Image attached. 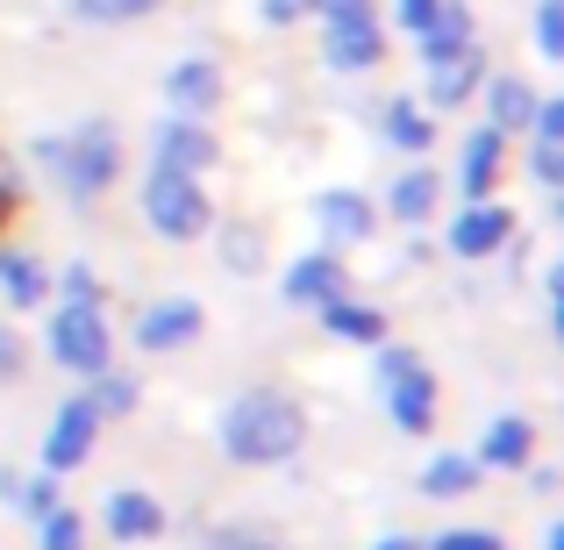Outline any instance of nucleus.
Masks as SVG:
<instances>
[{
    "label": "nucleus",
    "mask_w": 564,
    "mask_h": 550,
    "mask_svg": "<svg viewBox=\"0 0 564 550\" xmlns=\"http://www.w3.org/2000/svg\"><path fill=\"white\" fill-rule=\"evenodd\" d=\"M301 14H315V0H264V22H301Z\"/></svg>",
    "instance_id": "nucleus-35"
},
{
    "label": "nucleus",
    "mask_w": 564,
    "mask_h": 550,
    "mask_svg": "<svg viewBox=\"0 0 564 550\" xmlns=\"http://www.w3.org/2000/svg\"><path fill=\"white\" fill-rule=\"evenodd\" d=\"M221 265H229V272H258L264 265V229L229 222V229H221Z\"/></svg>",
    "instance_id": "nucleus-25"
},
{
    "label": "nucleus",
    "mask_w": 564,
    "mask_h": 550,
    "mask_svg": "<svg viewBox=\"0 0 564 550\" xmlns=\"http://www.w3.org/2000/svg\"><path fill=\"white\" fill-rule=\"evenodd\" d=\"M94 436H100V414L94 400H65V408L51 414V429H43V472H79L86 457H94Z\"/></svg>",
    "instance_id": "nucleus-6"
},
{
    "label": "nucleus",
    "mask_w": 564,
    "mask_h": 550,
    "mask_svg": "<svg viewBox=\"0 0 564 550\" xmlns=\"http://www.w3.org/2000/svg\"><path fill=\"white\" fill-rule=\"evenodd\" d=\"M57 293H65V301H94L100 308V272H94V265H65V272H57Z\"/></svg>",
    "instance_id": "nucleus-30"
},
{
    "label": "nucleus",
    "mask_w": 564,
    "mask_h": 550,
    "mask_svg": "<svg viewBox=\"0 0 564 550\" xmlns=\"http://www.w3.org/2000/svg\"><path fill=\"white\" fill-rule=\"evenodd\" d=\"M79 14H94V22H137V14H151L158 0H72Z\"/></svg>",
    "instance_id": "nucleus-29"
},
{
    "label": "nucleus",
    "mask_w": 564,
    "mask_h": 550,
    "mask_svg": "<svg viewBox=\"0 0 564 550\" xmlns=\"http://www.w3.org/2000/svg\"><path fill=\"white\" fill-rule=\"evenodd\" d=\"M429 550H500V537H494V529H443Z\"/></svg>",
    "instance_id": "nucleus-33"
},
{
    "label": "nucleus",
    "mask_w": 564,
    "mask_h": 550,
    "mask_svg": "<svg viewBox=\"0 0 564 550\" xmlns=\"http://www.w3.org/2000/svg\"><path fill=\"white\" fill-rule=\"evenodd\" d=\"M151 158L165 172H193V180H200L207 165H215V137H207L200 122H180V115H165V122H158V137H151Z\"/></svg>",
    "instance_id": "nucleus-9"
},
{
    "label": "nucleus",
    "mask_w": 564,
    "mask_h": 550,
    "mask_svg": "<svg viewBox=\"0 0 564 550\" xmlns=\"http://www.w3.org/2000/svg\"><path fill=\"white\" fill-rule=\"evenodd\" d=\"M536 51L543 57H564V8H557V0H543V8H536Z\"/></svg>",
    "instance_id": "nucleus-31"
},
{
    "label": "nucleus",
    "mask_w": 564,
    "mask_h": 550,
    "mask_svg": "<svg viewBox=\"0 0 564 550\" xmlns=\"http://www.w3.org/2000/svg\"><path fill=\"white\" fill-rule=\"evenodd\" d=\"M0 293H8L14 308H43L51 301V272H43L36 258H22V250H0Z\"/></svg>",
    "instance_id": "nucleus-21"
},
{
    "label": "nucleus",
    "mask_w": 564,
    "mask_h": 550,
    "mask_svg": "<svg viewBox=\"0 0 564 550\" xmlns=\"http://www.w3.org/2000/svg\"><path fill=\"white\" fill-rule=\"evenodd\" d=\"M8 207H14V193H8V186H0V222H8Z\"/></svg>",
    "instance_id": "nucleus-39"
},
{
    "label": "nucleus",
    "mask_w": 564,
    "mask_h": 550,
    "mask_svg": "<svg viewBox=\"0 0 564 550\" xmlns=\"http://www.w3.org/2000/svg\"><path fill=\"white\" fill-rule=\"evenodd\" d=\"M386 137H393V143H400V151H408V158H422L429 143H436V122H429V115H422V100L393 94V100H386Z\"/></svg>",
    "instance_id": "nucleus-23"
},
{
    "label": "nucleus",
    "mask_w": 564,
    "mask_h": 550,
    "mask_svg": "<svg viewBox=\"0 0 564 550\" xmlns=\"http://www.w3.org/2000/svg\"><path fill=\"white\" fill-rule=\"evenodd\" d=\"M529 451H536V429H529L522 414H500V422L486 429V443H479V472H522Z\"/></svg>",
    "instance_id": "nucleus-15"
},
{
    "label": "nucleus",
    "mask_w": 564,
    "mask_h": 550,
    "mask_svg": "<svg viewBox=\"0 0 564 550\" xmlns=\"http://www.w3.org/2000/svg\"><path fill=\"white\" fill-rule=\"evenodd\" d=\"M43 344H51V358L65 365V371H100V365H108V344H115V336H108V322H100L94 301H57Z\"/></svg>",
    "instance_id": "nucleus-5"
},
{
    "label": "nucleus",
    "mask_w": 564,
    "mask_h": 550,
    "mask_svg": "<svg viewBox=\"0 0 564 550\" xmlns=\"http://www.w3.org/2000/svg\"><path fill=\"white\" fill-rule=\"evenodd\" d=\"M329 72H372L379 57H386V36H379V22H372V8H358V14H329Z\"/></svg>",
    "instance_id": "nucleus-8"
},
{
    "label": "nucleus",
    "mask_w": 564,
    "mask_h": 550,
    "mask_svg": "<svg viewBox=\"0 0 564 550\" xmlns=\"http://www.w3.org/2000/svg\"><path fill=\"white\" fill-rule=\"evenodd\" d=\"M500 165H508V137H500V129H471L465 158H457V193H465V201H486V186L500 180Z\"/></svg>",
    "instance_id": "nucleus-13"
},
{
    "label": "nucleus",
    "mask_w": 564,
    "mask_h": 550,
    "mask_svg": "<svg viewBox=\"0 0 564 550\" xmlns=\"http://www.w3.org/2000/svg\"><path fill=\"white\" fill-rule=\"evenodd\" d=\"M322 330H329L336 344H379V336H386V315H379V308H358V301H344V293H336V301H322Z\"/></svg>",
    "instance_id": "nucleus-20"
},
{
    "label": "nucleus",
    "mask_w": 564,
    "mask_h": 550,
    "mask_svg": "<svg viewBox=\"0 0 564 550\" xmlns=\"http://www.w3.org/2000/svg\"><path fill=\"white\" fill-rule=\"evenodd\" d=\"M100 522H108L115 543H151V537H165V500H151L143 486H122V494H108Z\"/></svg>",
    "instance_id": "nucleus-12"
},
{
    "label": "nucleus",
    "mask_w": 564,
    "mask_h": 550,
    "mask_svg": "<svg viewBox=\"0 0 564 550\" xmlns=\"http://www.w3.org/2000/svg\"><path fill=\"white\" fill-rule=\"evenodd\" d=\"M315 215H322V236H329V244H365V236H372V201H365V193H322L315 201Z\"/></svg>",
    "instance_id": "nucleus-16"
},
{
    "label": "nucleus",
    "mask_w": 564,
    "mask_h": 550,
    "mask_svg": "<svg viewBox=\"0 0 564 550\" xmlns=\"http://www.w3.org/2000/svg\"><path fill=\"white\" fill-rule=\"evenodd\" d=\"M301 443H307V414L293 408L286 393L250 386V393H236L229 414H221V451H229L236 465H286Z\"/></svg>",
    "instance_id": "nucleus-1"
},
{
    "label": "nucleus",
    "mask_w": 564,
    "mask_h": 550,
    "mask_svg": "<svg viewBox=\"0 0 564 550\" xmlns=\"http://www.w3.org/2000/svg\"><path fill=\"white\" fill-rule=\"evenodd\" d=\"M429 14H436V0H393V22L408 29V36H422V29H429Z\"/></svg>",
    "instance_id": "nucleus-34"
},
{
    "label": "nucleus",
    "mask_w": 564,
    "mask_h": 550,
    "mask_svg": "<svg viewBox=\"0 0 564 550\" xmlns=\"http://www.w3.org/2000/svg\"><path fill=\"white\" fill-rule=\"evenodd\" d=\"M279 287H286L293 308H322V301H336V293H344V265H336L329 250H315V258L286 265V279H279Z\"/></svg>",
    "instance_id": "nucleus-14"
},
{
    "label": "nucleus",
    "mask_w": 564,
    "mask_h": 550,
    "mask_svg": "<svg viewBox=\"0 0 564 550\" xmlns=\"http://www.w3.org/2000/svg\"><path fill=\"white\" fill-rule=\"evenodd\" d=\"M236 550H272V543H236Z\"/></svg>",
    "instance_id": "nucleus-40"
},
{
    "label": "nucleus",
    "mask_w": 564,
    "mask_h": 550,
    "mask_svg": "<svg viewBox=\"0 0 564 550\" xmlns=\"http://www.w3.org/2000/svg\"><path fill=\"white\" fill-rule=\"evenodd\" d=\"M14 371H22V336L0 330V379H14Z\"/></svg>",
    "instance_id": "nucleus-36"
},
{
    "label": "nucleus",
    "mask_w": 564,
    "mask_h": 550,
    "mask_svg": "<svg viewBox=\"0 0 564 550\" xmlns=\"http://www.w3.org/2000/svg\"><path fill=\"white\" fill-rule=\"evenodd\" d=\"M508 236H514V207H500V201H465L451 215V236L443 244L457 250V258H494V250H508Z\"/></svg>",
    "instance_id": "nucleus-7"
},
{
    "label": "nucleus",
    "mask_w": 564,
    "mask_h": 550,
    "mask_svg": "<svg viewBox=\"0 0 564 550\" xmlns=\"http://www.w3.org/2000/svg\"><path fill=\"white\" fill-rule=\"evenodd\" d=\"M86 400H94L100 422H108V414H129V408H137V379H129V371H108V365H100V371H94V393H86Z\"/></svg>",
    "instance_id": "nucleus-26"
},
{
    "label": "nucleus",
    "mask_w": 564,
    "mask_h": 550,
    "mask_svg": "<svg viewBox=\"0 0 564 550\" xmlns=\"http://www.w3.org/2000/svg\"><path fill=\"white\" fill-rule=\"evenodd\" d=\"M200 322H207L200 301H186V293H180V301H151L137 315V344L143 351H186L193 336H200Z\"/></svg>",
    "instance_id": "nucleus-10"
},
{
    "label": "nucleus",
    "mask_w": 564,
    "mask_h": 550,
    "mask_svg": "<svg viewBox=\"0 0 564 550\" xmlns=\"http://www.w3.org/2000/svg\"><path fill=\"white\" fill-rule=\"evenodd\" d=\"M436 201H443V180H436V172H422V165L400 172L393 193H386V207H393L400 222H429V215H436Z\"/></svg>",
    "instance_id": "nucleus-22"
},
{
    "label": "nucleus",
    "mask_w": 564,
    "mask_h": 550,
    "mask_svg": "<svg viewBox=\"0 0 564 550\" xmlns=\"http://www.w3.org/2000/svg\"><path fill=\"white\" fill-rule=\"evenodd\" d=\"M457 51H471V8L465 0H436V14H429V29H422V57L443 65V57H457Z\"/></svg>",
    "instance_id": "nucleus-17"
},
{
    "label": "nucleus",
    "mask_w": 564,
    "mask_h": 550,
    "mask_svg": "<svg viewBox=\"0 0 564 550\" xmlns=\"http://www.w3.org/2000/svg\"><path fill=\"white\" fill-rule=\"evenodd\" d=\"M36 158L57 172L79 201H94V193L115 186V165H122V151H115V122H79L65 143H36Z\"/></svg>",
    "instance_id": "nucleus-2"
},
{
    "label": "nucleus",
    "mask_w": 564,
    "mask_h": 550,
    "mask_svg": "<svg viewBox=\"0 0 564 550\" xmlns=\"http://www.w3.org/2000/svg\"><path fill=\"white\" fill-rule=\"evenodd\" d=\"M379 379H386V414L408 436H429L436 429V379H429V365L400 344V351H379Z\"/></svg>",
    "instance_id": "nucleus-4"
},
{
    "label": "nucleus",
    "mask_w": 564,
    "mask_h": 550,
    "mask_svg": "<svg viewBox=\"0 0 564 550\" xmlns=\"http://www.w3.org/2000/svg\"><path fill=\"white\" fill-rule=\"evenodd\" d=\"M486 86V129H529V115H536V94H529L514 72H500V79H479Z\"/></svg>",
    "instance_id": "nucleus-18"
},
{
    "label": "nucleus",
    "mask_w": 564,
    "mask_h": 550,
    "mask_svg": "<svg viewBox=\"0 0 564 550\" xmlns=\"http://www.w3.org/2000/svg\"><path fill=\"white\" fill-rule=\"evenodd\" d=\"M36 529H43V550H86V522L72 508H51Z\"/></svg>",
    "instance_id": "nucleus-27"
},
{
    "label": "nucleus",
    "mask_w": 564,
    "mask_h": 550,
    "mask_svg": "<svg viewBox=\"0 0 564 550\" xmlns=\"http://www.w3.org/2000/svg\"><path fill=\"white\" fill-rule=\"evenodd\" d=\"M143 215H151L158 236H172V244H193V236L215 222V201L200 193V180L193 172H151V186H143Z\"/></svg>",
    "instance_id": "nucleus-3"
},
{
    "label": "nucleus",
    "mask_w": 564,
    "mask_h": 550,
    "mask_svg": "<svg viewBox=\"0 0 564 550\" xmlns=\"http://www.w3.org/2000/svg\"><path fill=\"white\" fill-rule=\"evenodd\" d=\"M479 79H486V65H479V43H471V51H457V57H443V65H436L429 100H436V108H465V100L479 94Z\"/></svg>",
    "instance_id": "nucleus-19"
},
{
    "label": "nucleus",
    "mask_w": 564,
    "mask_h": 550,
    "mask_svg": "<svg viewBox=\"0 0 564 550\" xmlns=\"http://www.w3.org/2000/svg\"><path fill=\"white\" fill-rule=\"evenodd\" d=\"M14 508L22 515H51V508H65V500H57V472H43V479H29V486H14Z\"/></svg>",
    "instance_id": "nucleus-28"
},
{
    "label": "nucleus",
    "mask_w": 564,
    "mask_h": 550,
    "mask_svg": "<svg viewBox=\"0 0 564 550\" xmlns=\"http://www.w3.org/2000/svg\"><path fill=\"white\" fill-rule=\"evenodd\" d=\"M165 100H172V115H180V122H200V115L221 108V72L207 65V57H186V65L165 72Z\"/></svg>",
    "instance_id": "nucleus-11"
},
{
    "label": "nucleus",
    "mask_w": 564,
    "mask_h": 550,
    "mask_svg": "<svg viewBox=\"0 0 564 550\" xmlns=\"http://www.w3.org/2000/svg\"><path fill=\"white\" fill-rule=\"evenodd\" d=\"M471 486H479V457H457V451H443L436 465L422 472V494L429 500H465Z\"/></svg>",
    "instance_id": "nucleus-24"
},
{
    "label": "nucleus",
    "mask_w": 564,
    "mask_h": 550,
    "mask_svg": "<svg viewBox=\"0 0 564 550\" xmlns=\"http://www.w3.org/2000/svg\"><path fill=\"white\" fill-rule=\"evenodd\" d=\"M543 550H564V529L551 522V529H543Z\"/></svg>",
    "instance_id": "nucleus-38"
},
{
    "label": "nucleus",
    "mask_w": 564,
    "mask_h": 550,
    "mask_svg": "<svg viewBox=\"0 0 564 550\" xmlns=\"http://www.w3.org/2000/svg\"><path fill=\"white\" fill-rule=\"evenodd\" d=\"M529 172H536L543 186H557V180H564V151H557V137H536V151H529Z\"/></svg>",
    "instance_id": "nucleus-32"
},
{
    "label": "nucleus",
    "mask_w": 564,
    "mask_h": 550,
    "mask_svg": "<svg viewBox=\"0 0 564 550\" xmlns=\"http://www.w3.org/2000/svg\"><path fill=\"white\" fill-rule=\"evenodd\" d=\"M372 550H422V543H414V537H379Z\"/></svg>",
    "instance_id": "nucleus-37"
}]
</instances>
